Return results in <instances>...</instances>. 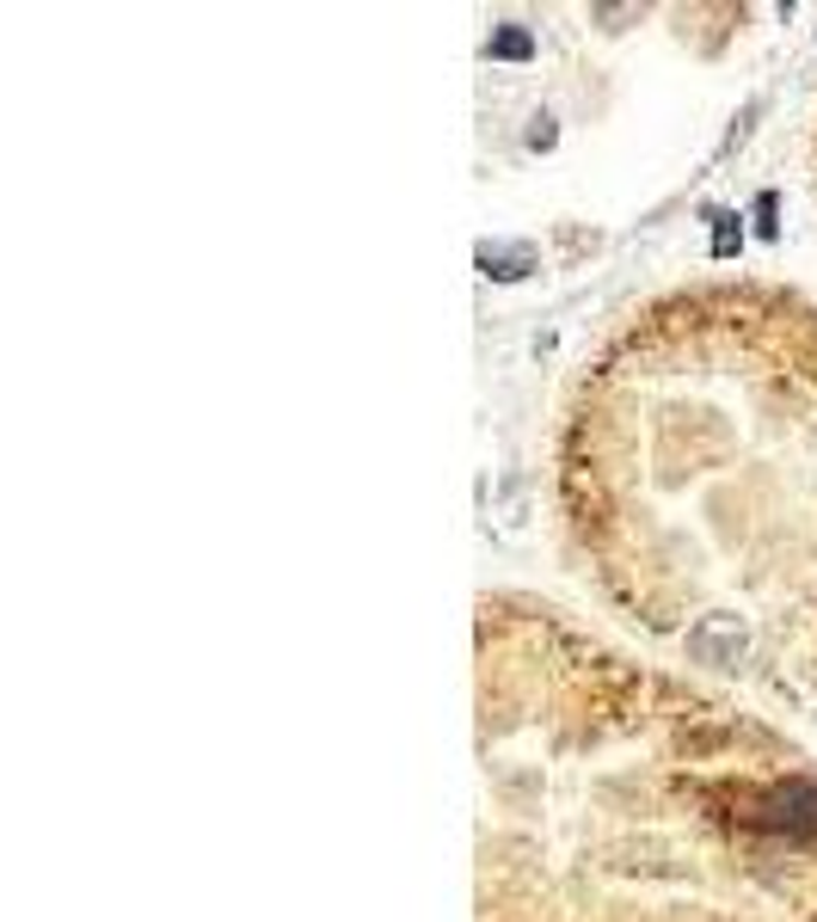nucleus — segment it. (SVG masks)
<instances>
[{"label": "nucleus", "mask_w": 817, "mask_h": 922, "mask_svg": "<svg viewBox=\"0 0 817 922\" xmlns=\"http://www.w3.org/2000/svg\"><path fill=\"white\" fill-rule=\"evenodd\" d=\"M479 271L498 283H517L535 271V247L529 240H479Z\"/></svg>", "instance_id": "7ed1b4c3"}, {"label": "nucleus", "mask_w": 817, "mask_h": 922, "mask_svg": "<svg viewBox=\"0 0 817 922\" xmlns=\"http://www.w3.org/2000/svg\"><path fill=\"white\" fill-rule=\"evenodd\" d=\"M707 221H713V252H719V259H731V252H738V240H744V235H738V216L713 209Z\"/></svg>", "instance_id": "39448f33"}, {"label": "nucleus", "mask_w": 817, "mask_h": 922, "mask_svg": "<svg viewBox=\"0 0 817 922\" xmlns=\"http://www.w3.org/2000/svg\"><path fill=\"white\" fill-rule=\"evenodd\" d=\"M486 56H492V62H529V56H535V37H529L523 25H498V32L486 37Z\"/></svg>", "instance_id": "20e7f679"}, {"label": "nucleus", "mask_w": 817, "mask_h": 922, "mask_svg": "<svg viewBox=\"0 0 817 922\" xmlns=\"http://www.w3.org/2000/svg\"><path fill=\"white\" fill-rule=\"evenodd\" d=\"M756 228H762V235H774V197H769V191L756 197Z\"/></svg>", "instance_id": "0eeeda50"}, {"label": "nucleus", "mask_w": 817, "mask_h": 922, "mask_svg": "<svg viewBox=\"0 0 817 922\" xmlns=\"http://www.w3.org/2000/svg\"><path fill=\"white\" fill-rule=\"evenodd\" d=\"M529 148H535V155H547V148H554L559 141V129H554V117H547V111H541V117H529Z\"/></svg>", "instance_id": "423d86ee"}, {"label": "nucleus", "mask_w": 817, "mask_h": 922, "mask_svg": "<svg viewBox=\"0 0 817 922\" xmlns=\"http://www.w3.org/2000/svg\"><path fill=\"white\" fill-rule=\"evenodd\" d=\"M756 824L793 830V836H817V782H793L756 806Z\"/></svg>", "instance_id": "f03ea898"}, {"label": "nucleus", "mask_w": 817, "mask_h": 922, "mask_svg": "<svg viewBox=\"0 0 817 922\" xmlns=\"http://www.w3.org/2000/svg\"><path fill=\"white\" fill-rule=\"evenodd\" d=\"M689 658L694 664H707V671H731L750 658V627L738 615H701L689 627Z\"/></svg>", "instance_id": "f257e3e1"}]
</instances>
